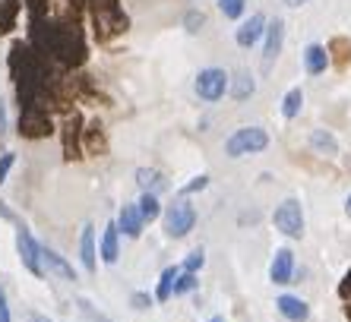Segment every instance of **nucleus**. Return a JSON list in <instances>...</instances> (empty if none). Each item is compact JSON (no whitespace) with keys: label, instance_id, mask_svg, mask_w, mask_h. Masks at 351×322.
I'll return each instance as SVG.
<instances>
[{"label":"nucleus","instance_id":"1","mask_svg":"<svg viewBox=\"0 0 351 322\" xmlns=\"http://www.w3.org/2000/svg\"><path fill=\"white\" fill-rule=\"evenodd\" d=\"M269 145V133L263 127H241L234 129L225 143V155L228 158H244V155H260Z\"/></svg>","mask_w":351,"mask_h":322},{"label":"nucleus","instance_id":"2","mask_svg":"<svg viewBox=\"0 0 351 322\" xmlns=\"http://www.w3.org/2000/svg\"><path fill=\"white\" fill-rule=\"evenodd\" d=\"M196 225V209L190 206V199H174L168 209H165V234L171 237V240H180V237H187Z\"/></svg>","mask_w":351,"mask_h":322},{"label":"nucleus","instance_id":"3","mask_svg":"<svg viewBox=\"0 0 351 322\" xmlns=\"http://www.w3.org/2000/svg\"><path fill=\"white\" fill-rule=\"evenodd\" d=\"M228 86H231V79L221 66H206V70H199V76H196V95L203 98V101H209V105L221 101L225 92H228Z\"/></svg>","mask_w":351,"mask_h":322},{"label":"nucleus","instance_id":"4","mask_svg":"<svg viewBox=\"0 0 351 322\" xmlns=\"http://www.w3.org/2000/svg\"><path fill=\"white\" fill-rule=\"evenodd\" d=\"M272 221L285 237H304V209L298 199H285L282 206H276Z\"/></svg>","mask_w":351,"mask_h":322},{"label":"nucleus","instance_id":"5","mask_svg":"<svg viewBox=\"0 0 351 322\" xmlns=\"http://www.w3.org/2000/svg\"><path fill=\"white\" fill-rule=\"evenodd\" d=\"M16 250H19V259H23V266L35 275V278H45V262H41V243L32 240V234L19 227L16 231Z\"/></svg>","mask_w":351,"mask_h":322},{"label":"nucleus","instance_id":"6","mask_svg":"<svg viewBox=\"0 0 351 322\" xmlns=\"http://www.w3.org/2000/svg\"><path fill=\"white\" fill-rule=\"evenodd\" d=\"M282 41H285V23H282V19L276 16L269 25H266V48H263V70H269V66L278 60V54H282Z\"/></svg>","mask_w":351,"mask_h":322},{"label":"nucleus","instance_id":"7","mask_svg":"<svg viewBox=\"0 0 351 322\" xmlns=\"http://www.w3.org/2000/svg\"><path fill=\"white\" fill-rule=\"evenodd\" d=\"M266 25H269V23H266V16H263V13H254L250 19H244V23L237 25L234 41L241 45V48H254L256 41L266 35Z\"/></svg>","mask_w":351,"mask_h":322},{"label":"nucleus","instance_id":"8","mask_svg":"<svg viewBox=\"0 0 351 322\" xmlns=\"http://www.w3.org/2000/svg\"><path fill=\"white\" fill-rule=\"evenodd\" d=\"M291 275H294V253L276 250V259H272V266H269L272 284H291Z\"/></svg>","mask_w":351,"mask_h":322},{"label":"nucleus","instance_id":"9","mask_svg":"<svg viewBox=\"0 0 351 322\" xmlns=\"http://www.w3.org/2000/svg\"><path fill=\"white\" fill-rule=\"evenodd\" d=\"M276 306H278V313L285 316L288 322H304L307 316H311V306H307V300L294 297V294H282V297L276 300Z\"/></svg>","mask_w":351,"mask_h":322},{"label":"nucleus","instance_id":"10","mask_svg":"<svg viewBox=\"0 0 351 322\" xmlns=\"http://www.w3.org/2000/svg\"><path fill=\"white\" fill-rule=\"evenodd\" d=\"M117 256H121V227H117V221H108L105 234H101V259L108 266H114Z\"/></svg>","mask_w":351,"mask_h":322},{"label":"nucleus","instance_id":"11","mask_svg":"<svg viewBox=\"0 0 351 322\" xmlns=\"http://www.w3.org/2000/svg\"><path fill=\"white\" fill-rule=\"evenodd\" d=\"M80 259H82V266H86V272H95V266H98V250H95V227H92V225L82 227V237H80Z\"/></svg>","mask_w":351,"mask_h":322},{"label":"nucleus","instance_id":"12","mask_svg":"<svg viewBox=\"0 0 351 322\" xmlns=\"http://www.w3.org/2000/svg\"><path fill=\"white\" fill-rule=\"evenodd\" d=\"M326 66H329V51L323 45H307L304 48V70L311 73V76L326 73Z\"/></svg>","mask_w":351,"mask_h":322},{"label":"nucleus","instance_id":"13","mask_svg":"<svg viewBox=\"0 0 351 322\" xmlns=\"http://www.w3.org/2000/svg\"><path fill=\"white\" fill-rule=\"evenodd\" d=\"M41 262H45V269H48V272L60 275L64 282H76L73 266H70V262H66L64 256H58L54 250H48V247H41Z\"/></svg>","mask_w":351,"mask_h":322},{"label":"nucleus","instance_id":"14","mask_svg":"<svg viewBox=\"0 0 351 322\" xmlns=\"http://www.w3.org/2000/svg\"><path fill=\"white\" fill-rule=\"evenodd\" d=\"M143 215H139V206L133 202V206H123L121 209V218H117V227H121V234H127V237H139L143 234Z\"/></svg>","mask_w":351,"mask_h":322},{"label":"nucleus","instance_id":"15","mask_svg":"<svg viewBox=\"0 0 351 322\" xmlns=\"http://www.w3.org/2000/svg\"><path fill=\"white\" fill-rule=\"evenodd\" d=\"M136 184L143 186V193H152V196H158V193H165V190H168L165 174H162V171H152V168H139L136 171Z\"/></svg>","mask_w":351,"mask_h":322},{"label":"nucleus","instance_id":"16","mask_svg":"<svg viewBox=\"0 0 351 322\" xmlns=\"http://www.w3.org/2000/svg\"><path fill=\"white\" fill-rule=\"evenodd\" d=\"M311 149L317 155L335 158V155H339V139H335L329 129H313V133H311Z\"/></svg>","mask_w":351,"mask_h":322},{"label":"nucleus","instance_id":"17","mask_svg":"<svg viewBox=\"0 0 351 322\" xmlns=\"http://www.w3.org/2000/svg\"><path fill=\"white\" fill-rule=\"evenodd\" d=\"M228 89H231V98H234V101H247V98L256 92V79L250 73H237Z\"/></svg>","mask_w":351,"mask_h":322},{"label":"nucleus","instance_id":"18","mask_svg":"<svg viewBox=\"0 0 351 322\" xmlns=\"http://www.w3.org/2000/svg\"><path fill=\"white\" fill-rule=\"evenodd\" d=\"M326 51H329V64H335L339 70H345V66L351 64V41L348 38H332Z\"/></svg>","mask_w":351,"mask_h":322},{"label":"nucleus","instance_id":"19","mask_svg":"<svg viewBox=\"0 0 351 322\" xmlns=\"http://www.w3.org/2000/svg\"><path fill=\"white\" fill-rule=\"evenodd\" d=\"M301 108H304V92H301V86H294V89H288V95L282 98V117L294 121V117L301 114Z\"/></svg>","mask_w":351,"mask_h":322},{"label":"nucleus","instance_id":"20","mask_svg":"<svg viewBox=\"0 0 351 322\" xmlns=\"http://www.w3.org/2000/svg\"><path fill=\"white\" fill-rule=\"evenodd\" d=\"M184 272V269L178 266H168L162 272V278H158V288H156V300H168L174 294V282H178V275Z\"/></svg>","mask_w":351,"mask_h":322},{"label":"nucleus","instance_id":"21","mask_svg":"<svg viewBox=\"0 0 351 322\" xmlns=\"http://www.w3.org/2000/svg\"><path fill=\"white\" fill-rule=\"evenodd\" d=\"M136 206H139V215H143V221H156V218L162 215V202H158V196H152V193H143Z\"/></svg>","mask_w":351,"mask_h":322},{"label":"nucleus","instance_id":"22","mask_svg":"<svg viewBox=\"0 0 351 322\" xmlns=\"http://www.w3.org/2000/svg\"><path fill=\"white\" fill-rule=\"evenodd\" d=\"M196 275H190V272H180L178 275V282H174V297H180V294H190V290H196Z\"/></svg>","mask_w":351,"mask_h":322},{"label":"nucleus","instance_id":"23","mask_svg":"<svg viewBox=\"0 0 351 322\" xmlns=\"http://www.w3.org/2000/svg\"><path fill=\"white\" fill-rule=\"evenodd\" d=\"M244 3H247V0H219V10L228 19H241V16H244Z\"/></svg>","mask_w":351,"mask_h":322},{"label":"nucleus","instance_id":"24","mask_svg":"<svg viewBox=\"0 0 351 322\" xmlns=\"http://www.w3.org/2000/svg\"><path fill=\"white\" fill-rule=\"evenodd\" d=\"M203 266H206V253H203V247H199V250H193L187 259H184V266H180V269H184V272H190V275H196Z\"/></svg>","mask_w":351,"mask_h":322},{"label":"nucleus","instance_id":"25","mask_svg":"<svg viewBox=\"0 0 351 322\" xmlns=\"http://www.w3.org/2000/svg\"><path fill=\"white\" fill-rule=\"evenodd\" d=\"M184 25H187V32H190V35H196V32H199V29L206 25V16L199 13V10H190L187 16H184Z\"/></svg>","mask_w":351,"mask_h":322},{"label":"nucleus","instance_id":"26","mask_svg":"<svg viewBox=\"0 0 351 322\" xmlns=\"http://www.w3.org/2000/svg\"><path fill=\"white\" fill-rule=\"evenodd\" d=\"M206 186H209V177H206V174H199V177H193L187 186H184V190H180V196L187 199V196H193V193H203Z\"/></svg>","mask_w":351,"mask_h":322},{"label":"nucleus","instance_id":"27","mask_svg":"<svg viewBox=\"0 0 351 322\" xmlns=\"http://www.w3.org/2000/svg\"><path fill=\"white\" fill-rule=\"evenodd\" d=\"M13 164H16V155H13V152H3V155H0V184H7Z\"/></svg>","mask_w":351,"mask_h":322},{"label":"nucleus","instance_id":"28","mask_svg":"<svg viewBox=\"0 0 351 322\" xmlns=\"http://www.w3.org/2000/svg\"><path fill=\"white\" fill-rule=\"evenodd\" d=\"M130 304H133V310H149V306H152V297L139 290V294H133V297H130Z\"/></svg>","mask_w":351,"mask_h":322},{"label":"nucleus","instance_id":"29","mask_svg":"<svg viewBox=\"0 0 351 322\" xmlns=\"http://www.w3.org/2000/svg\"><path fill=\"white\" fill-rule=\"evenodd\" d=\"M7 129H10V121H7V105L0 101V136H7Z\"/></svg>","mask_w":351,"mask_h":322},{"label":"nucleus","instance_id":"30","mask_svg":"<svg viewBox=\"0 0 351 322\" xmlns=\"http://www.w3.org/2000/svg\"><path fill=\"white\" fill-rule=\"evenodd\" d=\"M0 322H10V306H7V297L0 290Z\"/></svg>","mask_w":351,"mask_h":322},{"label":"nucleus","instance_id":"31","mask_svg":"<svg viewBox=\"0 0 351 322\" xmlns=\"http://www.w3.org/2000/svg\"><path fill=\"white\" fill-rule=\"evenodd\" d=\"M342 297H351V272L345 275V282H342ZM351 306V304H348Z\"/></svg>","mask_w":351,"mask_h":322},{"label":"nucleus","instance_id":"32","mask_svg":"<svg viewBox=\"0 0 351 322\" xmlns=\"http://www.w3.org/2000/svg\"><path fill=\"white\" fill-rule=\"evenodd\" d=\"M288 7H304V3H307V0H285Z\"/></svg>","mask_w":351,"mask_h":322},{"label":"nucleus","instance_id":"33","mask_svg":"<svg viewBox=\"0 0 351 322\" xmlns=\"http://www.w3.org/2000/svg\"><path fill=\"white\" fill-rule=\"evenodd\" d=\"M345 212H348V218H351V193H348V199H345Z\"/></svg>","mask_w":351,"mask_h":322},{"label":"nucleus","instance_id":"34","mask_svg":"<svg viewBox=\"0 0 351 322\" xmlns=\"http://www.w3.org/2000/svg\"><path fill=\"white\" fill-rule=\"evenodd\" d=\"M29 322H51V319H45V316H32Z\"/></svg>","mask_w":351,"mask_h":322},{"label":"nucleus","instance_id":"35","mask_svg":"<svg viewBox=\"0 0 351 322\" xmlns=\"http://www.w3.org/2000/svg\"><path fill=\"white\" fill-rule=\"evenodd\" d=\"M209 322H225V319H221V316H213V319H209Z\"/></svg>","mask_w":351,"mask_h":322}]
</instances>
